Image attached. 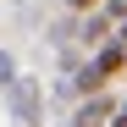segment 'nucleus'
<instances>
[{"label": "nucleus", "mask_w": 127, "mask_h": 127, "mask_svg": "<svg viewBox=\"0 0 127 127\" xmlns=\"http://www.w3.org/2000/svg\"><path fill=\"white\" fill-rule=\"evenodd\" d=\"M17 77H22V72H17V55H11V50H0V94H6Z\"/></svg>", "instance_id": "20e7f679"}, {"label": "nucleus", "mask_w": 127, "mask_h": 127, "mask_svg": "<svg viewBox=\"0 0 127 127\" xmlns=\"http://www.w3.org/2000/svg\"><path fill=\"white\" fill-rule=\"evenodd\" d=\"M116 111H122V99H111V94H89V99H77L72 127H111Z\"/></svg>", "instance_id": "f03ea898"}, {"label": "nucleus", "mask_w": 127, "mask_h": 127, "mask_svg": "<svg viewBox=\"0 0 127 127\" xmlns=\"http://www.w3.org/2000/svg\"><path fill=\"white\" fill-rule=\"evenodd\" d=\"M6 111H11V122H22V127H39L44 122V89H39V77H17L11 89H6Z\"/></svg>", "instance_id": "f257e3e1"}, {"label": "nucleus", "mask_w": 127, "mask_h": 127, "mask_svg": "<svg viewBox=\"0 0 127 127\" xmlns=\"http://www.w3.org/2000/svg\"><path fill=\"white\" fill-rule=\"evenodd\" d=\"M105 6V0H66V11H83V17H89V11H99Z\"/></svg>", "instance_id": "39448f33"}, {"label": "nucleus", "mask_w": 127, "mask_h": 127, "mask_svg": "<svg viewBox=\"0 0 127 127\" xmlns=\"http://www.w3.org/2000/svg\"><path fill=\"white\" fill-rule=\"evenodd\" d=\"M116 39H122V44H127V22H122V28H116Z\"/></svg>", "instance_id": "423d86ee"}, {"label": "nucleus", "mask_w": 127, "mask_h": 127, "mask_svg": "<svg viewBox=\"0 0 127 127\" xmlns=\"http://www.w3.org/2000/svg\"><path fill=\"white\" fill-rule=\"evenodd\" d=\"M89 61L99 66V77H105V83H111V77H127V44H122V39H111V44H99V50H94Z\"/></svg>", "instance_id": "7ed1b4c3"}]
</instances>
